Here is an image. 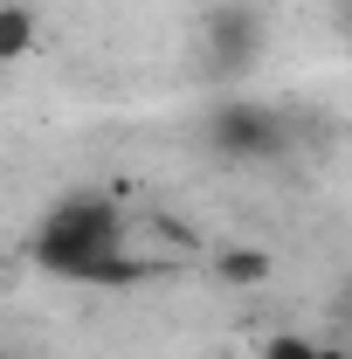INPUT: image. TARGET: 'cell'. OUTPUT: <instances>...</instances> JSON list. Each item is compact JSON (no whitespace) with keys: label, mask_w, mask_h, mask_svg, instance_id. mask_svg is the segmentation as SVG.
Instances as JSON below:
<instances>
[{"label":"cell","mask_w":352,"mask_h":359,"mask_svg":"<svg viewBox=\"0 0 352 359\" xmlns=\"http://www.w3.org/2000/svg\"><path fill=\"white\" fill-rule=\"evenodd\" d=\"M28 256L42 276L62 283H145L152 269L125 249V215L111 194H69L42 215V228L28 235Z\"/></svg>","instance_id":"obj_1"},{"label":"cell","mask_w":352,"mask_h":359,"mask_svg":"<svg viewBox=\"0 0 352 359\" xmlns=\"http://www.w3.org/2000/svg\"><path fill=\"white\" fill-rule=\"evenodd\" d=\"M290 118L263 104V97H221L208 111V145L228 152V159H283L290 152Z\"/></svg>","instance_id":"obj_2"},{"label":"cell","mask_w":352,"mask_h":359,"mask_svg":"<svg viewBox=\"0 0 352 359\" xmlns=\"http://www.w3.org/2000/svg\"><path fill=\"white\" fill-rule=\"evenodd\" d=\"M263 55V14L256 7H215L208 14V62L215 76H242Z\"/></svg>","instance_id":"obj_3"},{"label":"cell","mask_w":352,"mask_h":359,"mask_svg":"<svg viewBox=\"0 0 352 359\" xmlns=\"http://www.w3.org/2000/svg\"><path fill=\"white\" fill-rule=\"evenodd\" d=\"M28 48H35V14L7 0V7H0V69H7V62H21Z\"/></svg>","instance_id":"obj_4"},{"label":"cell","mask_w":352,"mask_h":359,"mask_svg":"<svg viewBox=\"0 0 352 359\" xmlns=\"http://www.w3.org/2000/svg\"><path fill=\"white\" fill-rule=\"evenodd\" d=\"M263 359H346L339 346H318V339H297V332H283V339H269Z\"/></svg>","instance_id":"obj_5"}]
</instances>
